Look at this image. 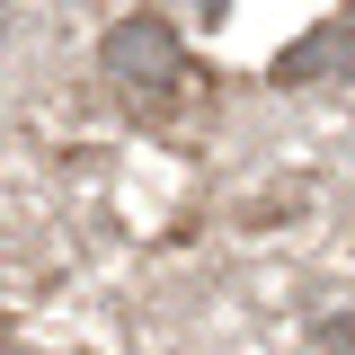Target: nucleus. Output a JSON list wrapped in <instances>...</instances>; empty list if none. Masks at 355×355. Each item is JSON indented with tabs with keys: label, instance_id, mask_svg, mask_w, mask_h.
I'll list each match as a JSON object with an SVG mask.
<instances>
[{
	"label": "nucleus",
	"instance_id": "obj_1",
	"mask_svg": "<svg viewBox=\"0 0 355 355\" xmlns=\"http://www.w3.org/2000/svg\"><path fill=\"white\" fill-rule=\"evenodd\" d=\"M107 80L133 89V98H169L187 80V53H178V27L169 18H125V27H107Z\"/></svg>",
	"mask_w": 355,
	"mask_h": 355
},
{
	"label": "nucleus",
	"instance_id": "obj_4",
	"mask_svg": "<svg viewBox=\"0 0 355 355\" xmlns=\"http://www.w3.org/2000/svg\"><path fill=\"white\" fill-rule=\"evenodd\" d=\"M196 18H231V0H196Z\"/></svg>",
	"mask_w": 355,
	"mask_h": 355
},
{
	"label": "nucleus",
	"instance_id": "obj_2",
	"mask_svg": "<svg viewBox=\"0 0 355 355\" xmlns=\"http://www.w3.org/2000/svg\"><path fill=\"white\" fill-rule=\"evenodd\" d=\"M275 80L311 89V80H355V18H320L311 36H293L275 53Z\"/></svg>",
	"mask_w": 355,
	"mask_h": 355
},
{
	"label": "nucleus",
	"instance_id": "obj_3",
	"mask_svg": "<svg viewBox=\"0 0 355 355\" xmlns=\"http://www.w3.org/2000/svg\"><path fill=\"white\" fill-rule=\"evenodd\" d=\"M311 338H320V347H355V311H347V320H320Z\"/></svg>",
	"mask_w": 355,
	"mask_h": 355
}]
</instances>
